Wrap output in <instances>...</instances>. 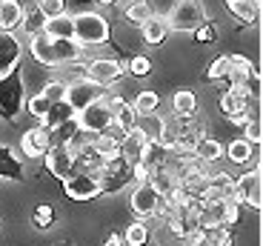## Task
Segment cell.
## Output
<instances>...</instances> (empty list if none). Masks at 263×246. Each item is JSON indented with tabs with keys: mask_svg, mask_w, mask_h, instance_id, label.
Instances as JSON below:
<instances>
[{
	"mask_svg": "<svg viewBox=\"0 0 263 246\" xmlns=\"http://www.w3.org/2000/svg\"><path fill=\"white\" fill-rule=\"evenodd\" d=\"M40 94H43L49 103H58V100H63V94H66V83L63 80H52V83H46V89H43Z\"/></svg>",
	"mask_w": 263,
	"mask_h": 246,
	"instance_id": "obj_40",
	"label": "cell"
},
{
	"mask_svg": "<svg viewBox=\"0 0 263 246\" xmlns=\"http://www.w3.org/2000/svg\"><path fill=\"white\" fill-rule=\"evenodd\" d=\"M43 34H49L52 40H74V17L72 14H60L43 23Z\"/></svg>",
	"mask_w": 263,
	"mask_h": 246,
	"instance_id": "obj_17",
	"label": "cell"
},
{
	"mask_svg": "<svg viewBox=\"0 0 263 246\" xmlns=\"http://www.w3.org/2000/svg\"><path fill=\"white\" fill-rule=\"evenodd\" d=\"M129 72L135 74V78H146V74H152V60L146 58V54H135V58L129 60Z\"/></svg>",
	"mask_w": 263,
	"mask_h": 246,
	"instance_id": "obj_39",
	"label": "cell"
},
{
	"mask_svg": "<svg viewBox=\"0 0 263 246\" xmlns=\"http://www.w3.org/2000/svg\"><path fill=\"white\" fill-rule=\"evenodd\" d=\"M103 246H123V238H120V235H112V238L106 240Z\"/></svg>",
	"mask_w": 263,
	"mask_h": 246,
	"instance_id": "obj_44",
	"label": "cell"
},
{
	"mask_svg": "<svg viewBox=\"0 0 263 246\" xmlns=\"http://www.w3.org/2000/svg\"><path fill=\"white\" fill-rule=\"evenodd\" d=\"M0 178H3V180H23V178H26L20 158L6 146V143H0Z\"/></svg>",
	"mask_w": 263,
	"mask_h": 246,
	"instance_id": "obj_15",
	"label": "cell"
},
{
	"mask_svg": "<svg viewBox=\"0 0 263 246\" xmlns=\"http://www.w3.org/2000/svg\"><path fill=\"white\" fill-rule=\"evenodd\" d=\"M43 160H46L49 172H52L58 180H69L74 172H78V160H74V152L69 146H52Z\"/></svg>",
	"mask_w": 263,
	"mask_h": 246,
	"instance_id": "obj_9",
	"label": "cell"
},
{
	"mask_svg": "<svg viewBox=\"0 0 263 246\" xmlns=\"http://www.w3.org/2000/svg\"><path fill=\"white\" fill-rule=\"evenodd\" d=\"M98 3H106V6H115V0H98Z\"/></svg>",
	"mask_w": 263,
	"mask_h": 246,
	"instance_id": "obj_45",
	"label": "cell"
},
{
	"mask_svg": "<svg viewBox=\"0 0 263 246\" xmlns=\"http://www.w3.org/2000/svg\"><path fill=\"white\" fill-rule=\"evenodd\" d=\"M20 52H23L20 40L14 37V34L0 32V74H6V72H12V69H17Z\"/></svg>",
	"mask_w": 263,
	"mask_h": 246,
	"instance_id": "obj_13",
	"label": "cell"
},
{
	"mask_svg": "<svg viewBox=\"0 0 263 246\" xmlns=\"http://www.w3.org/2000/svg\"><path fill=\"white\" fill-rule=\"evenodd\" d=\"M163 126H166V118H160L158 112H152V115H140L138 120H135V129H138L140 135H143L149 143H155V140L163 135Z\"/></svg>",
	"mask_w": 263,
	"mask_h": 246,
	"instance_id": "obj_18",
	"label": "cell"
},
{
	"mask_svg": "<svg viewBox=\"0 0 263 246\" xmlns=\"http://www.w3.org/2000/svg\"><path fill=\"white\" fill-rule=\"evenodd\" d=\"M229 74V54H220L209 63V72H206V80H223Z\"/></svg>",
	"mask_w": 263,
	"mask_h": 246,
	"instance_id": "obj_37",
	"label": "cell"
},
{
	"mask_svg": "<svg viewBox=\"0 0 263 246\" xmlns=\"http://www.w3.org/2000/svg\"><path fill=\"white\" fill-rule=\"evenodd\" d=\"M260 169H252V172L240 175V180H235V189H232V198L229 203H235V206H249V209H260L263 206V192H260Z\"/></svg>",
	"mask_w": 263,
	"mask_h": 246,
	"instance_id": "obj_4",
	"label": "cell"
},
{
	"mask_svg": "<svg viewBox=\"0 0 263 246\" xmlns=\"http://www.w3.org/2000/svg\"><path fill=\"white\" fill-rule=\"evenodd\" d=\"M223 3L240 23H255L260 14V3H255V0H223Z\"/></svg>",
	"mask_w": 263,
	"mask_h": 246,
	"instance_id": "obj_22",
	"label": "cell"
},
{
	"mask_svg": "<svg viewBox=\"0 0 263 246\" xmlns=\"http://www.w3.org/2000/svg\"><path fill=\"white\" fill-rule=\"evenodd\" d=\"M54 220H58V215H54V209L49 206V203H40V206H34L32 223H34L37 229H49V226H54Z\"/></svg>",
	"mask_w": 263,
	"mask_h": 246,
	"instance_id": "obj_33",
	"label": "cell"
},
{
	"mask_svg": "<svg viewBox=\"0 0 263 246\" xmlns=\"http://www.w3.org/2000/svg\"><path fill=\"white\" fill-rule=\"evenodd\" d=\"M20 149H23V155L32 158V160L46 158V152L52 149L49 132L43 126H34V129H29V132H23V138H20Z\"/></svg>",
	"mask_w": 263,
	"mask_h": 246,
	"instance_id": "obj_11",
	"label": "cell"
},
{
	"mask_svg": "<svg viewBox=\"0 0 263 246\" xmlns=\"http://www.w3.org/2000/svg\"><path fill=\"white\" fill-rule=\"evenodd\" d=\"M26 109H29V115H32V118L43 120L49 115V109H52V103H49L43 94H32V98L26 100Z\"/></svg>",
	"mask_w": 263,
	"mask_h": 246,
	"instance_id": "obj_36",
	"label": "cell"
},
{
	"mask_svg": "<svg viewBox=\"0 0 263 246\" xmlns=\"http://www.w3.org/2000/svg\"><path fill=\"white\" fill-rule=\"evenodd\" d=\"M63 189L72 200H92L100 195V180H98V175L74 172L69 180H63Z\"/></svg>",
	"mask_w": 263,
	"mask_h": 246,
	"instance_id": "obj_10",
	"label": "cell"
},
{
	"mask_svg": "<svg viewBox=\"0 0 263 246\" xmlns=\"http://www.w3.org/2000/svg\"><path fill=\"white\" fill-rule=\"evenodd\" d=\"M192 34H195V40H197V43H212V40L217 37V29H215V26H206V23H203V26H200V29H195Z\"/></svg>",
	"mask_w": 263,
	"mask_h": 246,
	"instance_id": "obj_41",
	"label": "cell"
},
{
	"mask_svg": "<svg viewBox=\"0 0 263 246\" xmlns=\"http://www.w3.org/2000/svg\"><path fill=\"white\" fill-rule=\"evenodd\" d=\"M243 140L252 143V146H257V143L263 140V123L257 118H249V123L243 126Z\"/></svg>",
	"mask_w": 263,
	"mask_h": 246,
	"instance_id": "obj_38",
	"label": "cell"
},
{
	"mask_svg": "<svg viewBox=\"0 0 263 246\" xmlns=\"http://www.w3.org/2000/svg\"><path fill=\"white\" fill-rule=\"evenodd\" d=\"M29 49H32V58L43 66H54V52H52V37L49 34H34L29 37Z\"/></svg>",
	"mask_w": 263,
	"mask_h": 246,
	"instance_id": "obj_19",
	"label": "cell"
},
{
	"mask_svg": "<svg viewBox=\"0 0 263 246\" xmlns=\"http://www.w3.org/2000/svg\"><path fill=\"white\" fill-rule=\"evenodd\" d=\"M255 149H257V146H252V143H246V140L240 138V140H232V143L223 149V152L229 155L232 163H249L252 155H255Z\"/></svg>",
	"mask_w": 263,
	"mask_h": 246,
	"instance_id": "obj_30",
	"label": "cell"
},
{
	"mask_svg": "<svg viewBox=\"0 0 263 246\" xmlns=\"http://www.w3.org/2000/svg\"><path fill=\"white\" fill-rule=\"evenodd\" d=\"M72 118H78V115L72 112V106H69L66 100H58V103H52L46 118L40 120V126L46 129V132H52V129H58L60 123H66V120H72Z\"/></svg>",
	"mask_w": 263,
	"mask_h": 246,
	"instance_id": "obj_20",
	"label": "cell"
},
{
	"mask_svg": "<svg viewBox=\"0 0 263 246\" xmlns=\"http://www.w3.org/2000/svg\"><path fill=\"white\" fill-rule=\"evenodd\" d=\"M120 78H123V63H118L112 58H98L86 66V80H92V83H98L103 89L118 83Z\"/></svg>",
	"mask_w": 263,
	"mask_h": 246,
	"instance_id": "obj_8",
	"label": "cell"
},
{
	"mask_svg": "<svg viewBox=\"0 0 263 246\" xmlns=\"http://www.w3.org/2000/svg\"><path fill=\"white\" fill-rule=\"evenodd\" d=\"M255 3H260V0H255Z\"/></svg>",
	"mask_w": 263,
	"mask_h": 246,
	"instance_id": "obj_46",
	"label": "cell"
},
{
	"mask_svg": "<svg viewBox=\"0 0 263 246\" xmlns=\"http://www.w3.org/2000/svg\"><path fill=\"white\" fill-rule=\"evenodd\" d=\"M23 14H26L23 3H17V0H0V32L14 34V29H20V23H23Z\"/></svg>",
	"mask_w": 263,
	"mask_h": 246,
	"instance_id": "obj_14",
	"label": "cell"
},
{
	"mask_svg": "<svg viewBox=\"0 0 263 246\" xmlns=\"http://www.w3.org/2000/svg\"><path fill=\"white\" fill-rule=\"evenodd\" d=\"M249 118H252V115L249 112H237V115H232V123H237V126H246V123H249Z\"/></svg>",
	"mask_w": 263,
	"mask_h": 246,
	"instance_id": "obj_42",
	"label": "cell"
},
{
	"mask_svg": "<svg viewBox=\"0 0 263 246\" xmlns=\"http://www.w3.org/2000/svg\"><path fill=\"white\" fill-rule=\"evenodd\" d=\"M149 186L155 189V192L163 198V195H169V192H175L178 189V178L172 175V169L169 166H163V169H155V172L149 175Z\"/></svg>",
	"mask_w": 263,
	"mask_h": 246,
	"instance_id": "obj_24",
	"label": "cell"
},
{
	"mask_svg": "<svg viewBox=\"0 0 263 246\" xmlns=\"http://www.w3.org/2000/svg\"><path fill=\"white\" fill-rule=\"evenodd\" d=\"M135 120H138V115H135L132 103H126V106L120 109L118 115H115V123H112V126L118 129L120 135H126V132H132V129H135Z\"/></svg>",
	"mask_w": 263,
	"mask_h": 246,
	"instance_id": "obj_31",
	"label": "cell"
},
{
	"mask_svg": "<svg viewBox=\"0 0 263 246\" xmlns=\"http://www.w3.org/2000/svg\"><path fill=\"white\" fill-rule=\"evenodd\" d=\"M172 112L178 115V118H195V112H197V98H195V92H189V89H180V92L172 94Z\"/></svg>",
	"mask_w": 263,
	"mask_h": 246,
	"instance_id": "obj_23",
	"label": "cell"
},
{
	"mask_svg": "<svg viewBox=\"0 0 263 246\" xmlns=\"http://www.w3.org/2000/svg\"><path fill=\"white\" fill-rule=\"evenodd\" d=\"M34 9H37L46 20H52V17L66 14V0H37V6H34Z\"/></svg>",
	"mask_w": 263,
	"mask_h": 246,
	"instance_id": "obj_35",
	"label": "cell"
},
{
	"mask_svg": "<svg viewBox=\"0 0 263 246\" xmlns=\"http://www.w3.org/2000/svg\"><path fill=\"white\" fill-rule=\"evenodd\" d=\"M158 200H160V195L155 192L149 183H143V186H138L135 192H132V212L138 215V218H152Z\"/></svg>",
	"mask_w": 263,
	"mask_h": 246,
	"instance_id": "obj_12",
	"label": "cell"
},
{
	"mask_svg": "<svg viewBox=\"0 0 263 246\" xmlns=\"http://www.w3.org/2000/svg\"><path fill=\"white\" fill-rule=\"evenodd\" d=\"M43 23H46V17L37 12V9H32V12H26L23 14V23H20V29L29 34V37H34V34H40L43 32Z\"/></svg>",
	"mask_w": 263,
	"mask_h": 246,
	"instance_id": "obj_32",
	"label": "cell"
},
{
	"mask_svg": "<svg viewBox=\"0 0 263 246\" xmlns=\"http://www.w3.org/2000/svg\"><path fill=\"white\" fill-rule=\"evenodd\" d=\"M120 238H123L126 246H146L152 240V232H149V226H146L143 220H138V223L126 226V232L120 235Z\"/></svg>",
	"mask_w": 263,
	"mask_h": 246,
	"instance_id": "obj_29",
	"label": "cell"
},
{
	"mask_svg": "<svg viewBox=\"0 0 263 246\" xmlns=\"http://www.w3.org/2000/svg\"><path fill=\"white\" fill-rule=\"evenodd\" d=\"M149 17H152V6L146 3V0H140V3H135V6L126 9V20H132L135 26H143Z\"/></svg>",
	"mask_w": 263,
	"mask_h": 246,
	"instance_id": "obj_34",
	"label": "cell"
},
{
	"mask_svg": "<svg viewBox=\"0 0 263 246\" xmlns=\"http://www.w3.org/2000/svg\"><path fill=\"white\" fill-rule=\"evenodd\" d=\"M112 123H115V115L109 112L106 100H98V103L86 106L83 112L78 115L80 132H89V135H103V132H109V129H112Z\"/></svg>",
	"mask_w": 263,
	"mask_h": 246,
	"instance_id": "obj_7",
	"label": "cell"
},
{
	"mask_svg": "<svg viewBox=\"0 0 263 246\" xmlns=\"http://www.w3.org/2000/svg\"><path fill=\"white\" fill-rule=\"evenodd\" d=\"M160 106V94L158 92H149V89H143V92L135 94V103H132V109H135V115H152V112H158Z\"/></svg>",
	"mask_w": 263,
	"mask_h": 246,
	"instance_id": "obj_28",
	"label": "cell"
},
{
	"mask_svg": "<svg viewBox=\"0 0 263 246\" xmlns=\"http://www.w3.org/2000/svg\"><path fill=\"white\" fill-rule=\"evenodd\" d=\"M220 109L223 115H237V112H249V94L243 92V86H229L220 98Z\"/></svg>",
	"mask_w": 263,
	"mask_h": 246,
	"instance_id": "obj_16",
	"label": "cell"
},
{
	"mask_svg": "<svg viewBox=\"0 0 263 246\" xmlns=\"http://www.w3.org/2000/svg\"><path fill=\"white\" fill-rule=\"evenodd\" d=\"M138 163H143L149 172H155V169H163L166 163H169V152H166L163 146H158V143H149L146 140V146L143 152H140V160Z\"/></svg>",
	"mask_w": 263,
	"mask_h": 246,
	"instance_id": "obj_21",
	"label": "cell"
},
{
	"mask_svg": "<svg viewBox=\"0 0 263 246\" xmlns=\"http://www.w3.org/2000/svg\"><path fill=\"white\" fill-rule=\"evenodd\" d=\"M220 155H223V146H220V140H212V138L197 140L195 158L200 160V163H215V160H220Z\"/></svg>",
	"mask_w": 263,
	"mask_h": 246,
	"instance_id": "obj_26",
	"label": "cell"
},
{
	"mask_svg": "<svg viewBox=\"0 0 263 246\" xmlns=\"http://www.w3.org/2000/svg\"><path fill=\"white\" fill-rule=\"evenodd\" d=\"M74 40L80 46H100L109 43V20L98 12L74 14Z\"/></svg>",
	"mask_w": 263,
	"mask_h": 246,
	"instance_id": "obj_3",
	"label": "cell"
},
{
	"mask_svg": "<svg viewBox=\"0 0 263 246\" xmlns=\"http://www.w3.org/2000/svg\"><path fill=\"white\" fill-rule=\"evenodd\" d=\"M206 23L203 0H175V6L166 14V26L172 32H195Z\"/></svg>",
	"mask_w": 263,
	"mask_h": 246,
	"instance_id": "obj_2",
	"label": "cell"
},
{
	"mask_svg": "<svg viewBox=\"0 0 263 246\" xmlns=\"http://www.w3.org/2000/svg\"><path fill=\"white\" fill-rule=\"evenodd\" d=\"M26 106V89L20 69L0 74V120H14Z\"/></svg>",
	"mask_w": 263,
	"mask_h": 246,
	"instance_id": "obj_1",
	"label": "cell"
},
{
	"mask_svg": "<svg viewBox=\"0 0 263 246\" xmlns=\"http://www.w3.org/2000/svg\"><path fill=\"white\" fill-rule=\"evenodd\" d=\"M135 3H140V0H115V6H118V9H123V12H126L129 6H135Z\"/></svg>",
	"mask_w": 263,
	"mask_h": 246,
	"instance_id": "obj_43",
	"label": "cell"
},
{
	"mask_svg": "<svg viewBox=\"0 0 263 246\" xmlns=\"http://www.w3.org/2000/svg\"><path fill=\"white\" fill-rule=\"evenodd\" d=\"M78 132H80L78 118H72V120H66V123H60L58 129H52V132H49V140H52V146H69Z\"/></svg>",
	"mask_w": 263,
	"mask_h": 246,
	"instance_id": "obj_25",
	"label": "cell"
},
{
	"mask_svg": "<svg viewBox=\"0 0 263 246\" xmlns=\"http://www.w3.org/2000/svg\"><path fill=\"white\" fill-rule=\"evenodd\" d=\"M140 29H143V40H146V43H163L166 34H169L166 20H163V17H155V14H152V17L146 20Z\"/></svg>",
	"mask_w": 263,
	"mask_h": 246,
	"instance_id": "obj_27",
	"label": "cell"
},
{
	"mask_svg": "<svg viewBox=\"0 0 263 246\" xmlns=\"http://www.w3.org/2000/svg\"><path fill=\"white\" fill-rule=\"evenodd\" d=\"M98 180H100V192H120L126 183H135V163H129L123 158L109 160L98 172Z\"/></svg>",
	"mask_w": 263,
	"mask_h": 246,
	"instance_id": "obj_6",
	"label": "cell"
},
{
	"mask_svg": "<svg viewBox=\"0 0 263 246\" xmlns=\"http://www.w3.org/2000/svg\"><path fill=\"white\" fill-rule=\"evenodd\" d=\"M103 94H106L103 86H98V83H92V80H86V78H78V80H72V83H66L63 100L72 106L74 115H80L86 106H92V103L103 100Z\"/></svg>",
	"mask_w": 263,
	"mask_h": 246,
	"instance_id": "obj_5",
	"label": "cell"
}]
</instances>
